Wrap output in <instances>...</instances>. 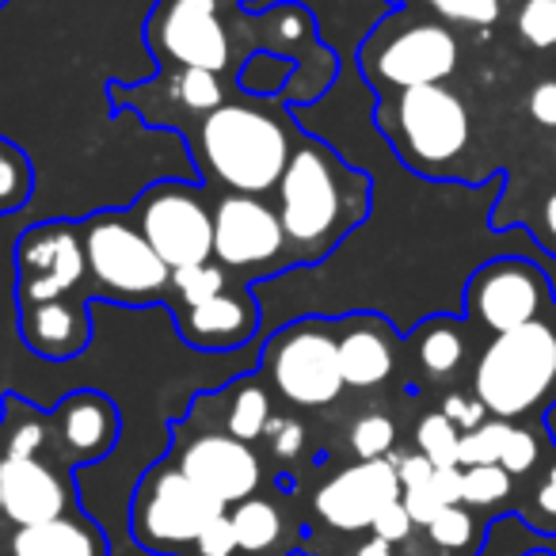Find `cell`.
<instances>
[{
	"label": "cell",
	"mask_w": 556,
	"mask_h": 556,
	"mask_svg": "<svg viewBox=\"0 0 556 556\" xmlns=\"http://www.w3.org/2000/svg\"><path fill=\"white\" fill-rule=\"evenodd\" d=\"M187 336L194 343H206V348H229V343L244 340L255 328V313L244 298L237 294H217L202 305H191L184 320Z\"/></svg>",
	"instance_id": "cell-20"
},
{
	"label": "cell",
	"mask_w": 556,
	"mask_h": 556,
	"mask_svg": "<svg viewBox=\"0 0 556 556\" xmlns=\"http://www.w3.org/2000/svg\"><path fill=\"white\" fill-rule=\"evenodd\" d=\"M416 446H419V454L434 465V469H454L457 450H462V431H457L442 412H431V416L419 419Z\"/></svg>",
	"instance_id": "cell-27"
},
{
	"label": "cell",
	"mask_w": 556,
	"mask_h": 556,
	"mask_svg": "<svg viewBox=\"0 0 556 556\" xmlns=\"http://www.w3.org/2000/svg\"><path fill=\"white\" fill-rule=\"evenodd\" d=\"M47 446V424L42 419H24L12 427L4 457H39V450Z\"/></svg>",
	"instance_id": "cell-40"
},
{
	"label": "cell",
	"mask_w": 556,
	"mask_h": 556,
	"mask_svg": "<svg viewBox=\"0 0 556 556\" xmlns=\"http://www.w3.org/2000/svg\"><path fill=\"white\" fill-rule=\"evenodd\" d=\"M530 229H533V237H538V244L545 248L548 255H556V187L541 194V202L533 206Z\"/></svg>",
	"instance_id": "cell-43"
},
{
	"label": "cell",
	"mask_w": 556,
	"mask_h": 556,
	"mask_svg": "<svg viewBox=\"0 0 556 556\" xmlns=\"http://www.w3.org/2000/svg\"><path fill=\"white\" fill-rule=\"evenodd\" d=\"M393 500H401V480H396L393 462L381 457V462H355L336 477H328L313 495V507L325 526L358 533L370 530L374 518Z\"/></svg>",
	"instance_id": "cell-11"
},
{
	"label": "cell",
	"mask_w": 556,
	"mask_h": 556,
	"mask_svg": "<svg viewBox=\"0 0 556 556\" xmlns=\"http://www.w3.org/2000/svg\"><path fill=\"white\" fill-rule=\"evenodd\" d=\"M141 237L168 263V270L199 267L214 255V217L184 187H156L141 199Z\"/></svg>",
	"instance_id": "cell-10"
},
{
	"label": "cell",
	"mask_w": 556,
	"mask_h": 556,
	"mask_svg": "<svg viewBox=\"0 0 556 556\" xmlns=\"http://www.w3.org/2000/svg\"><path fill=\"white\" fill-rule=\"evenodd\" d=\"M287 244L278 210L263 206L255 194H229L214 210V255L225 267H260Z\"/></svg>",
	"instance_id": "cell-13"
},
{
	"label": "cell",
	"mask_w": 556,
	"mask_h": 556,
	"mask_svg": "<svg viewBox=\"0 0 556 556\" xmlns=\"http://www.w3.org/2000/svg\"><path fill=\"white\" fill-rule=\"evenodd\" d=\"M348 191L336 161L320 146H302L290 153V164L278 179V222L287 240L302 252L317 255L340 232L343 214H351Z\"/></svg>",
	"instance_id": "cell-5"
},
{
	"label": "cell",
	"mask_w": 556,
	"mask_h": 556,
	"mask_svg": "<svg viewBox=\"0 0 556 556\" xmlns=\"http://www.w3.org/2000/svg\"><path fill=\"white\" fill-rule=\"evenodd\" d=\"M386 130L396 153L424 176H446L472 141V118L465 100L446 85H427L396 92L386 111Z\"/></svg>",
	"instance_id": "cell-3"
},
{
	"label": "cell",
	"mask_w": 556,
	"mask_h": 556,
	"mask_svg": "<svg viewBox=\"0 0 556 556\" xmlns=\"http://www.w3.org/2000/svg\"><path fill=\"white\" fill-rule=\"evenodd\" d=\"M27 191H31V172H27L24 156L16 149L0 146V214L16 210L27 199Z\"/></svg>",
	"instance_id": "cell-34"
},
{
	"label": "cell",
	"mask_w": 556,
	"mask_h": 556,
	"mask_svg": "<svg viewBox=\"0 0 556 556\" xmlns=\"http://www.w3.org/2000/svg\"><path fill=\"white\" fill-rule=\"evenodd\" d=\"M340 370L343 386L355 389H374L393 374V340H389V328L378 320H366L355 325L340 340Z\"/></svg>",
	"instance_id": "cell-19"
},
{
	"label": "cell",
	"mask_w": 556,
	"mask_h": 556,
	"mask_svg": "<svg viewBox=\"0 0 556 556\" xmlns=\"http://www.w3.org/2000/svg\"><path fill=\"white\" fill-rule=\"evenodd\" d=\"M431 20L446 27H472V31H488L503 20L507 0H419Z\"/></svg>",
	"instance_id": "cell-25"
},
{
	"label": "cell",
	"mask_w": 556,
	"mask_h": 556,
	"mask_svg": "<svg viewBox=\"0 0 556 556\" xmlns=\"http://www.w3.org/2000/svg\"><path fill=\"white\" fill-rule=\"evenodd\" d=\"M401 500H404V507H408L412 522L424 526V530L434 522V515H439V510L446 507V503L439 500V492L431 488V480H427V484H419V488H404Z\"/></svg>",
	"instance_id": "cell-42"
},
{
	"label": "cell",
	"mask_w": 556,
	"mask_h": 556,
	"mask_svg": "<svg viewBox=\"0 0 556 556\" xmlns=\"http://www.w3.org/2000/svg\"><path fill=\"white\" fill-rule=\"evenodd\" d=\"M263 434H267L270 450H275L278 457H298L305 446V427L298 424V419H287V416H270V424Z\"/></svg>",
	"instance_id": "cell-39"
},
{
	"label": "cell",
	"mask_w": 556,
	"mask_h": 556,
	"mask_svg": "<svg viewBox=\"0 0 556 556\" xmlns=\"http://www.w3.org/2000/svg\"><path fill=\"white\" fill-rule=\"evenodd\" d=\"M548 325H553V340H556V309H553V320H548Z\"/></svg>",
	"instance_id": "cell-51"
},
{
	"label": "cell",
	"mask_w": 556,
	"mask_h": 556,
	"mask_svg": "<svg viewBox=\"0 0 556 556\" xmlns=\"http://www.w3.org/2000/svg\"><path fill=\"white\" fill-rule=\"evenodd\" d=\"M348 442L358 462H381V457H389V450L396 442V424L389 416H381V412H366V416H358L351 424Z\"/></svg>",
	"instance_id": "cell-30"
},
{
	"label": "cell",
	"mask_w": 556,
	"mask_h": 556,
	"mask_svg": "<svg viewBox=\"0 0 556 556\" xmlns=\"http://www.w3.org/2000/svg\"><path fill=\"white\" fill-rule=\"evenodd\" d=\"M9 556H111L100 522L88 515H58L39 526H20Z\"/></svg>",
	"instance_id": "cell-17"
},
{
	"label": "cell",
	"mask_w": 556,
	"mask_h": 556,
	"mask_svg": "<svg viewBox=\"0 0 556 556\" xmlns=\"http://www.w3.org/2000/svg\"><path fill=\"white\" fill-rule=\"evenodd\" d=\"M229 510L225 503L210 500L194 480L179 472V465H156L146 472L134 492L130 533L141 548L161 556H184L194 545L210 518Z\"/></svg>",
	"instance_id": "cell-4"
},
{
	"label": "cell",
	"mask_w": 556,
	"mask_h": 556,
	"mask_svg": "<svg viewBox=\"0 0 556 556\" xmlns=\"http://www.w3.org/2000/svg\"><path fill=\"white\" fill-rule=\"evenodd\" d=\"M457 65H462V42L454 27L427 16L386 24L366 47V73L374 77V85L396 88V92L446 85Z\"/></svg>",
	"instance_id": "cell-6"
},
{
	"label": "cell",
	"mask_w": 556,
	"mask_h": 556,
	"mask_svg": "<svg viewBox=\"0 0 556 556\" xmlns=\"http://www.w3.org/2000/svg\"><path fill=\"white\" fill-rule=\"evenodd\" d=\"M270 381L298 408H325L343 393L340 340L317 325H298L270 348Z\"/></svg>",
	"instance_id": "cell-9"
},
{
	"label": "cell",
	"mask_w": 556,
	"mask_h": 556,
	"mask_svg": "<svg viewBox=\"0 0 556 556\" xmlns=\"http://www.w3.org/2000/svg\"><path fill=\"white\" fill-rule=\"evenodd\" d=\"M538 462H541V439L530 431V427L510 424V434H507V446H503L500 465L510 472V477H526L530 469H538Z\"/></svg>",
	"instance_id": "cell-35"
},
{
	"label": "cell",
	"mask_w": 556,
	"mask_h": 556,
	"mask_svg": "<svg viewBox=\"0 0 556 556\" xmlns=\"http://www.w3.org/2000/svg\"><path fill=\"white\" fill-rule=\"evenodd\" d=\"M389 462H393V469H396V480H401V492L404 488H419V484H427V480L434 477V465L427 462L424 454H389Z\"/></svg>",
	"instance_id": "cell-45"
},
{
	"label": "cell",
	"mask_w": 556,
	"mask_h": 556,
	"mask_svg": "<svg viewBox=\"0 0 556 556\" xmlns=\"http://www.w3.org/2000/svg\"><path fill=\"white\" fill-rule=\"evenodd\" d=\"M0 515H4V492H0Z\"/></svg>",
	"instance_id": "cell-52"
},
{
	"label": "cell",
	"mask_w": 556,
	"mask_h": 556,
	"mask_svg": "<svg viewBox=\"0 0 556 556\" xmlns=\"http://www.w3.org/2000/svg\"><path fill=\"white\" fill-rule=\"evenodd\" d=\"M351 556H393V545L381 541V538H370V541H363Z\"/></svg>",
	"instance_id": "cell-47"
},
{
	"label": "cell",
	"mask_w": 556,
	"mask_h": 556,
	"mask_svg": "<svg viewBox=\"0 0 556 556\" xmlns=\"http://www.w3.org/2000/svg\"><path fill=\"white\" fill-rule=\"evenodd\" d=\"M526 556H556V553H545V548H530Z\"/></svg>",
	"instance_id": "cell-49"
},
{
	"label": "cell",
	"mask_w": 556,
	"mask_h": 556,
	"mask_svg": "<svg viewBox=\"0 0 556 556\" xmlns=\"http://www.w3.org/2000/svg\"><path fill=\"white\" fill-rule=\"evenodd\" d=\"M374 538L389 541V545H401V541L412 538V530H416V522H412L408 507H404V500H393L386 510H381L378 518H374Z\"/></svg>",
	"instance_id": "cell-38"
},
{
	"label": "cell",
	"mask_w": 556,
	"mask_h": 556,
	"mask_svg": "<svg viewBox=\"0 0 556 556\" xmlns=\"http://www.w3.org/2000/svg\"><path fill=\"white\" fill-rule=\"evenodd\" d=\"M85 336H88V317L73 302H42L27 317V340L47 358H65L73 351H80Z\"/></svg>",
	"instance_id": "cell-21"
},
{
	"label": "cell",
	"mask_w": 556,
	"mask_h": 556,
	"mask_svg": "<svg viewBox=\"0 0 556 556\" xmlns=\"http://www.w3.org/2000/svg\"><path fill=\"white\" fill-rule=\"evenodd\" d=\"M548 156H553V168H556V134H553V146H548Z\"/></svg>",
	"instance_id": "cell-50"
},
{
	"label": "cell",
	"mask_w": 556,
	"mask_h": 556,
	"mask_svg": "<svg viewBox=\"0 0 556 556\" xmlns=\"http://www.w3.org/2000/svg\"><path fill=\"white\" fill-rule=\"evenodd\" d=\"M179 4H191V9H206V12H217V0H179Z\"/></svg>",
	"instance_id": "cell-48"
},
{
	"label": "cell",
	"mask_w": 556,
	"mask_h": 556,
	"mask_svg": "<svg viewBox=\"0 0 556 556\" xmlns=\"http://www.w3.org/2000/svg\"><path fill=\"white\" fill-rule=\"evenodd\" d=\"M533 526L545 533V526H556V457L548 462L538 492H533Z\"/></svg>",
	"instance_id": "cell-44"
},
{
	"label": "cell",
	"mask_w": 556,
	"mask_h": 556,
	"mask_svg": "<svg viewBox=\"0 0 556 556\" xmlns=\"http://www.w3.org/2000/svg\"><path fill=\"white\" fill-rule=\"evenodd\" d=\"M431 488L439 492V500L446 503V507L462 503V465H454V469H434Z\"/></svg>",
	"instance_id": "cell-46"
},
{
	"label": "cell",
	"mask_w": 556,
	"mask_h": 556,
	"mask_svg": "<svg viewBox=\"0 0 556 556\" xmlns=\"http://www.w3.org/2000/svg\"><path fill=\"white\" fill-rule=\"evenodd\" d=\"M442 416L450 419V424L457 427V431H477L480 424L488 419V408L477 401V393H446V401H442Z\"/></svg>",
	"instance_id": "cell-37"
},
{
	"label": "cell",
	"mask_w": 556,
	"mask_h": 556,
	"mask_svg": "<svg viewBox=\"0 0 556 556\" xmlns=\"http://www.w3.org/2000/svg\"><path fill=\"white\" fill-rule=\"evenodd\" d=\"M515 35L530 54L556 58V0H518Z\"/></svg>",
	"instance_id": "cell-24"
},
{
	"label": "cell",
	"mask_w": 556,
	"mask_h": 556,
	"mask_svg": "<svg viewBox=\"0 0 556 556\" xmlns=\"http://www.w3.org/2000/svg\"><path fill=\"white\" fill-rule=\"evenodd\" d=\"M465 351H469V340H465V328L450 317H434L427 325H419L416 336V358L427 370V378L446 381L462 370Z\"/></svg>",
	"instance_id": "cell-23"
},
{
	"label": "cell",
	"mask_w": 556,
	"mask_h": 556,
	"mask_svg": "<svg viewBox=\"0 0 556 556\" xmlns=\"http://www.w3.org/2000/svg\"><path fill=\"white\" fill-rule=\"evenodd\" d=\"M270 424V401L260 386H240L229 401V412H225V431L240 442H252L267 431Z\"/></svg>",
	"instance_id": "cell-26"
},
{
	"label": "cell",
	"mask_w": 556,
	"mask_h": 556,
	"mask_svg": "<svg viewBox=\"0 0 556 556\" xmlns=\"http://www.w3.org/2000/svg\"><path fill=\"white\" fill-rule=\"evenodd\" d=\"M232 530H237L240 556H275L287 541V518L270 500H240L229 507Z\"/></svg>",
	"instance_id": "cell-22"
},
{
	"label": "cell",
	"mask_w": 556,
	"mask_h": 556,
	"mask_svg": "<svg viewBox=\"0 0 556 556\" xmlns=\"http://www.w3.org/2000/svg\"><path fill=\"white\" fill-rule=\"evenodd\" d=\"M199 141L210 172L237 194H263L278 187L294 153L278 118L240 103H222L210 111Z\"/></svg>",
	"instance_id": "cell-2"
},
{
	"label": "cell",
	"mask_w": 556,
	"mask_h": 556,
	"mask_svg": "<svg viewBox=\"0 0 556 556\" xmlns=\"http://www.w3.org/2000/svg\"><path fill=\"white\" fill-rule=\"evenodd\" d=\"M510 424L507 419H484L477 431L462 434V450H457V465L472 469V465H500L503 446H507Z\"/></svg>",
	"instance_id": "cell-29"
},
{
	"label": "cell",
	"mask_w": 556,
	"mask_h": 556,
	"mask_svg": "<svg viewBox=\"0 0 556 556\" xmlns=\"http://www.w3.org/2000/svg\"><path fill=\"white\" fill-rule=\"evenodd\" d=\"M172 287H176V294L184 298L187 309H191V305H202V302H210V298L225 294V270L214 267V263L179 267V270H172Z\"/></svg>",
	"instance_id": "cell-31"
},
{
	"label": "cell",
	"mask_w": 556,
	"mask_h": 556,
	"mask_svg": "<svg viewBox=\"0 0 556 556\" xmlns=\"http://www.w3.org/2000/svg\"><path fill=\"white\" fill-rule=\"evenodd\" d=\"M161 42L184 70L222 73L229 65V35H225L217 12L172 0L161 20Z\"/></svg>",
	"instance_id": "cell-16"
},
{
	"label": "cell",
	"mask_w": 556,
	"mask_h": 556,
	"mask_svg": "<svg viewBox=\"0 0 556 556\" xmlns=\"http://www.w3.org/2000/svg\"><path fill=\"white\" fill-rule=\"evenodd\" d=\"M427 538H431V545L446 548V553H462V548L477 538V522H472V515L465 510V503H454V507H442L439 515H434V522L427 526Z\"/></svg>",
	"instance_id": "cell-32"
},
{
	"label": "cell",
	"mask_w": 556,
	"mask_h": 556,
	"mask_svg": "<svg viewBox=\"0 0 556 556\" xmlns=\"http://www.w3.org/2000/svg\"><path fill=\"white\" fill-rule=\"evenodd\" d=\"M176 96L184 100L187 111H199V115H210V111L222 108V85H217V73L210 70H184Z\"/></svg>",
	"instance_id": "cell-33"
},
{
	"label": "cell",
	"mask_w": 556,
	"mask_h": 556,
	"mask_svg": "<svg viewBox=\"0 0 556 556\" xmlns=\"http://www.w3.org/2000/svg\"><path fill=\"white\" fill-rule=\"evenodd\" d=\"M20 270H24V298L35 305L62 302L88 270L85 240H77L70 229H35L20 244Z\"/></svg>",
	"instance_id": "cell-14"
},
{
	"label": "cell",
	"mask_w": 556,
	"mask_h": 556,
	"mask_svg": "<svg viewBox=\"0 0 556 556\" xmlns=\"http://www.w3.org/2000/svg\"><path fill=\"white\" fill-rule=\"evenodd\" d=\"M0 492H4V518L12 526H39L58 515H70L73 492L54 465L39 457H0Z\"/></svg>",
	"instance_id": "cell-15"
},
{
	"label": "cell",
	"mask_w": 556,
	"mask_h": 556,
	"mask_svg": "<svg viewBox=\"0 0 556 556\" xmlns=\"http://www.w3.org/2000/svg\"><path fill=\"white\" fill-rule=\"evenodd\" d=\"M58 434L77 462H100L118 439V416L100 393H77L58 412Z\"/></svg>",
	"instance_id": "cell-18"
},
{
	"label": "cell",
	"mask_w": 556,
	"mask_h": 556,
	"mask_svg": "<svg viewBox=\"0 0 556 556\" xmlns=\"http://www.w3.org/2000/svg\"><path fill=\"white\" fill-rule=\"evenodd\" d=\"M472 393L492 419L533 416L556 401V340L548 320L492 336L472 370Z\"/></svg>",
	"instance_id": "cell-1"
},
{
	"label": "cell",
	"mask_w": 556,
	"mask_h": 556,
	"mask_svg": "<svg viewBox=\"0 0 556 556\" xmlns=\"http://www.w3.org/2000/svg\"><path fill=\"white\" fill-rule=\"evenodd\" d=\"M187 556H240L237 530H232L229 510H222L217 518H210L206 530L194 538V545L187 548Z\"/></svg>",
	"instance_id": "cell-36"
},
{
	"label": "cell",
	"mask_w": 556,
	"mask_h": 556,
	"mask_svg": "<svg viewBox=\"0 0 556 556\" xmlns=\"http://www.w3.org/2000/svg\"><path fill=\"white\" fill-rule=\"evenodd\" d=\"M510 488H515V477L503 465H472V469H462L465 507H495V503L507 500Z\"/></svg>",
	"instance_id": "cell-28"
},
{
	"label": "cell",
	"mask_w": 556,
	"mask_h": 556,
	"mask_svg": "<svg viewBox=\"0 0 556 556\" xmlns=\"http://www.w3.org/2000/svg\"><path fill=\"white\" fill-rule=\"evenodd\" d=\"M526 111H530V118L541 126V130L556 134V77H545L530 88V96H526Z\"/></svg>",
	"instance_id": "cell-41"
},
{
	"label": "cell",
	"mask_w": 556,
	"mask_h": 556,
	"mask_svg": "<svg viewBox=\"0 0 556 556\" xmlns=\"http://www.w3.org/2000/svg\"><path fill=\"white\" fill-rule=\"evenodd\" d=\"M85 260L88 270L100 278L111 294L130 298V302L161 294L172 278L168 263L153 252V244L141 237V229L126 225L115 214H103L88 225Z\"/></svg>",
	"instance_id": "cell-8"
},
{
	"label": "cell",
	"mask_w": 556,
	"mask_h": 556,
	"mask_svg": "<svg viewBox=\"0 0 556 556\" xmlns=\"http://www.w3.org/2000/svg\"><path fill=\"white\" fill-rule=\"evenodd\" d=\"M176 465L187 480H194L210 500L225 503V507H232V503H240V500H252L263 480L260 457L252 454L248 442L232 439L229 431L194 434L176 454Z\"/></svg>",
	"instance_id": "cell-12"
},
{
	"label": "cell",
	"mask_w": 556,
	"mask_h": 556,
	"mask_svg": "<svg viewBox=\"0 0 556 556\" xmlns=\"http://www.w3.org/2000/svg\"><path fill=\"white\" fill-rule=\"evenodd\" d=\"M553 309V282L538 263L522 255L488 260L480 270H472L465 287V313L472 317V325L492 336L515 332L533 320H548Z\"/></svg>",
	"instance_id": "cell-7"
}]
</instances>
